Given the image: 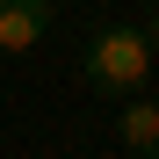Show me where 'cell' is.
I'll list each match as a JSON object with an SVG mask.
<instances>
[{
  "instance_id": "1",
  "label": "cell",
  "mask_w": 159,
  "mask_h": 159,
  "mask_svg": "<svg viewBox=\"0 0 159 159\" xmlns=\"http://www.w3.org/2000/svg\"><path fill=\"white\" fill-rule=\"evenodd\" d=\"M159 65V29L152 22H109L94 43H87V87L94 94H130V87H145Z\"/></svg>"
},
{
  "instance_id": "2",
  "label": "cell",
  "mask_w": 159,
  "mask_h": 159,
  "mask_svg": "<svg viewBox=\"0 0 159 159\" xmlns=\"http://www.w3.org/2000/svg\"><path fill=\"white\" fill-rule=\"evenodd\" d=\"M51 15H58V0H0V58H22V51H36Z\"/></svg>"
},
{
  "instance_id": "3",
  "label": "cell",
  "mask_w": 159,
  "mask_h": 159,
  "mask_svg": "<svg viewBox=\"0 0 159 159\" xmlns=\"http://www.w3.org/2000/svg\"><path fill=\"white\" fill-rule=\"evenodd\" d=\"M116 130H123L130 159H159V101H123Z\"/></svg>"
}]
</instances>
